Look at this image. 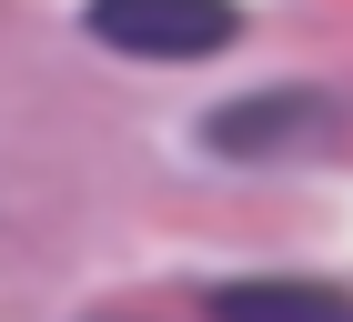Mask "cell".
Instances as JSON below:
<instances>
[{"label": "cell", "mask_w": 353, "mask_h": 322, "mask_svg": "<svg viewBox=\"0 0 353 322\" xmlns=\"http://www.w3.org/2000/svg\"><path fill=\"white\" fill-rule=\"evenodd\" d=\"M81 30L121 61H212L243 41V0H91Z\"/></svg>", "instance_id": "obj_1"}, {"label": "cell", "mask_w": 353, "mask_h": 322, "mask_svg": "<svg viewBox=\"0 0 353 322\" xmlns=\"http://www.w3.org/2000/svg\"><path fill=\"white\" fill-rule=\"evenodd\" d=\"M333 131V101L323 91H252V101H222L202 121V151L222 161H272V151H303V141Z\"/></svg>", "instance_id": "obj_2"}, {"label": "cell", "mask_w": 353, "mask_h": 322, "mask_svg": "<svg viewBox=\"0 0 353 322\" xmlns=\"http://www.w3.org/2000/svg\"><path fill=\"white\" fill-rule=\"evenodd\" d=\"M212 322H353V292L343 282H293V272L212 282Z\"/></svg>", "instance_id": "obj_3"}]
</instances>
